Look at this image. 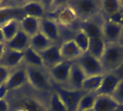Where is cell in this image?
<instances>
[{"label":"cell","instance_id":"cell-1","mask_svg":"<svg viewBox=\"0 0 123 111\" xmlns=\"http://www.w3.org/2000/svg\"><path fill=\"white\" fill-rule=\"evenodd\" d=\"M105 74L114 73L123 64V46L117 43H106L105 50L100 59Z\"/></svg>","mask_w":123,"mask_h":111},{"label":"cell","instance_id":"cell-2","mask_svg":"<svg viewBox=\"0 0 123 111\" xmlns=\"http://www.w3.org/2000/svg\"><path fill=\"white\" fill-rule=\"evenodd\" d=\"M25 69L27 82L34 90L39 92H50L53 89V83L44 68L25 65Z\"/></svg>","mask_w":123,"mask_h":111},{"label":"cell","instance_id":"cell-3","mask_svg":"<svg viewBox=\"0 0 123 111\" xmlns=\"http://www.w3.org/2000/svg\"><path fill=\"white\" fill-rule=\"evenodd\" d=\"M66 3L81 21L94 19L101 14L100 0H73Z\"/></svg>","mask_w":123,"mask_h":111},{"label":"cell","instance_id":"cell-4","mask_svg":"<svg viewBox=\"0 0 123 111\" xmlns=\"http://www.w3.org/2000/svg\"><path fill=\"white\" fill-rule=\"evenodd\" d=\"M75 62L80 66L86 77L105 74L100 60L93 56L88 51L84 53Z\"/></svg>","mask_w":123,"mask_h":111},{"label":"cell","instance_id":"cell-5","mask_svg":"<svg viewBox=\"0 0 123 111\" xmlns=\"http://www.w3.org/2000/svg\"><path fill=\"white\" fill-rule=\"evenodd\" d=\"M46 17L51 18L58 25L65 27L71 25L78 19L74 10L67 3L49 12Z\"/></svg>","mask_w":123,"mask_h":111},{"label":"cell","instance_id":"cell-6","mask_svg":"<svg viewBox=\"0 0 123 111\" xmlns=\"http://www.w3.org/2000/svg\"><path fill=\"white\" fill-rule=\"evenodd\" d=\"M73 61L63 60L53 67L48 69V73L53 80V83L58 86L64 87L68 79Z\"/></svg>","mask_w":123,"mask_h":111},{"label":"cell","instance_id":"cell-7","mask_svg":"<svg viewBox=\"0 0 123 111\" xmlns=\"http://www.w3.org/2000/svg\"><path fill=\"white\" fill-rule=\"evenodd\" d=\"M53 90L59 95L68 111H76L80 99L86 93L83 90H70L57 85H53Z\"/></svg>","mask_w":123,"mask_h":111},{"label":"cell","instance_id":"cell-8","mask_svg":"<svg viewBox=\"0 0 123 111\" xmlns=\"http://www.w3.org/2000/svg\"><path fill=\"white\" fill-rule=\"evenodd\" d=\"M102 29V38L106 43H117L120 41L123 30V25L110 19L103 18Z\"/></svg>","mask_w":123,"mask_h":111},{"label":"cell","instance_id":"cell-9","mask_svg":"<svg viewBox=\"0 0 123 111\" xmlns=\"http://www.w3.org/2000/svg\"><path fill=\"white\" fill-rule=\"evenodd\" d=\"M86 75L80 67V66L75 61L71 68L69 77L66 85L63 87L70 90H82V85Z\"/></svg>","mask_w":123,"mask_h":111},{"label":"cell","instance_id":"cell-10","mask_svg":"<svg viewBox=\"0 0 123 111\" xmlns=\"http://www.w3.org/2000/svg\"><path fill=\"white\" fill-rule=\"evenodd\" d=\"M40 32L54 43L59 40L61 36L59 25L53 20L46 16L40 19Z\"/></svg>","mask_w":123,"mask_h":111},{"label":"cell","instance_id":"cell-11","mask_svg":"<svg viewBox=\"0 0 123 111\" xmlns=\"http://www.w3.org/2000/svg\"><path fill=\"white\" fill-rule=\"evenodd\" d=\"M39 53L43 60L44 67L47 69L53 67L63 61L60 52V46L55 43Z\"/></svg>","mask_w":123,"mask_h":111},{"label":"cell","instance_id":"cell-12","mask_svg":"<svg viewBox=\"0 0 123 111\" xmlns=\"http://www.w3.org/2000/svg\"><path fill=\"white\" fill-rule=\"evenodd\" d=\"M25 16L21 6H3L0 7V27L14 20L21 21Z\"/></svg>","mask_w":123,"mask_h":111},{"label":"cell","instance_id":"cell-13","mask_svg":"<svg viewBox=\"0 0 123 111\" xmlns=\"http://www.w3.org/2000/svg\"><path fill=\"white\" fill-rule=\"evenodd\" d=\"M24 59V52H20L6 48L0 58V66L8 69L18 66Z\"/></svg>","mask_w":123,"mask_h":111},{"label":"cell","instance_id":"cell-14","mask_svg":"<svg viewBox=\"0 0 123 111\" xmlns=\"http://www.w3.org/2000/svg\"><path fill=\"white\" fill-rule=\"evenodd\" d=\"M60 52L63 60L73 62L76 61L84 53L74 39H69L64 41L60 46Z\"/></svg>","mask_w":123,"mask_h":111},{"label":"cell","instance_id":"cell-15","mask_svg":"<svg viewBox=\"0 0 123 111\" xmlns=\"http://www.w3.org/2000/svg\"><path fill=\"white\" fill-rule=\"evenodd\" d=\"M4 44L6 48L24 52L30 47V37L20 29L10 40Z\"/></svg>","mask_w":123,"mask_h":111},{"label":"cell","instance_id":"cell-16","mask_svg":"<svg viewBox=\"0 0 123 111\" xmlns=\"http://www.w3.org/2000/svg\"><path fill=\"white\" fill-rule=\"evenodd\" d=\"M120 79L121 77L115 73L105 74L101 86L96 92V93L97 95H103L112 96Z\"/></svg>","mask_w":123,"mask_h":111},{"label":"cell","instance_id":"cell-17","mask_svg":"<svg viewBox=\"0 0 123 111\" xmlns=\"http://www.w3.org/2000/svg\"><path fill=\"white\" fill-rule=\"evenodd\" d=\"M102 20H99L97 17L81 21L79 29L84 32V33L89 38V39L102 38Z\"/></svg>","mask_w":123,"mask_h":111},{"label":"cell","instance_id":"cell-18","mask_svg":"<svg viewBox=\"0 0 123 111\" xmlns=\"http://www.w3.org/2000/svg\"><path fill=\"white\" fill-rule=\"evenodd\" d=\"M123 9V1L100 0L101 15L103 18H111Z\"/></svg>","mask_w":123,"mask_h":111},{"label":"cell","instance_id":"cell-19","mask_svg":"<svg viewBox=\"0 0 123 111\" xmlns=\"http://www.w3.org/2000/svg\"><path fill=\"white\" fill-rule=\"evenodd\" d=\"M26 82H27V77L25 69L24 67L11 72L10 76L4 85L9 92L10 90L20 88Z\"/></svg>","mask_w":123,"mask_h":111},{"label":"cell","instance_id":"cell-20","mask_svg":"<svg viewBox=\"0 0 123 111\" xmlns=\"http://www.w3.org/2000/svg\"><path fill=\"white\" fill-rule=\"evenodd\" d=\"M120 105L112 96L97 95L94 107V111H117Z\"/></svg>","mask_w":123,"mask_h":111},{"label":"cell","instance_id":"cell-21","mask_svg":"<svg viewBox=\"0 0 123 111\" xmlns=\"http://www.w3.org/2000/svg\"><path fill=\"white\" fill-rule=\"evenodd\" d=\"M26 15L41 19L46 16L45 4L42 1H30L21 6Z\"/></svg>","mask_w":123,"mask_h":111},{"label":"cell","instance_id":"cell-22","mask_svg":"<svg viewBox=\"0 0 123 111\" xmlns=\"http://www.w3.org/2000/svg\"><path fill=\"white\" fill-rule=\"evenodd\" d=\"M40 19L26 15L20 21V29L31 38L40 32Z\"/></svg>","mask_w":123,"mask_h":111},{"label":"cell","instance_id":"cell-23","mask_svg":"<svg viewBox=\"0 0 123 111\" xmlns=\"http://www.w3.org/2000/svg\"><path fill=\"white\" fill-rule=\"evenodd\" d=\"M53 44L55 43L49 40L41 32H38L30 38V47L37 53L45 51Z\"/></svg>","mask_w":123,"mask_h":111},{"label":"cell","instance_id":"cell-24","mask_svg":"<svg viewBox=\"0 0 123 111\" xmlns=\"http://www.w3.org/2000/svg\"><path fill=\"white\" fill-rule=\"evenodd\" d=\"M106 47V42L102 38H96L89 39V46L88 52L93 56L100 60Z\"/></svg>","mask_w":123,"mask_h":111},{"label":"cell","instance_id":"cell-25","mask_svg":"<svg viewBox=\"0 0 123 111\" xmlns=\"http://www.w3.org/2000/svg\"><path fill=\"white\" fill-rule=\"evenodd\" d=\"M23 62L25 65H30L32 66L44 68V64L41 56L39 53L36 52L31 47H29L24 51V59Z\"/></svg>","mask_w":123,"mask_h":111},{"label":"cell","instance_id":"cell-26","mask_svg":"<svg viewBox=\"0 0 123 111\" xmlns=\"http://www.w3.org/2000/svg\"><path fill=\"white\" fill-rule=\"evenodd\" d=\"M105 74L86 77L82 85V90L85 92H96L100 87Z\"/></svg>","mask_w":123,"mask_h":111},{"label":"cell","instance_id":"cell-27","mask_svg":"<svg viewBox=\"0 0 123 111\" xmlns=\"http://www.w3.org/2000/svg\"><path fill=\"white\" fill-rule=\"evenodd\" d=\"M97 94L96 92H86L80 99L76 111H86L93 109Z\"/></svg>","mask_w":123,"mask_h":111},{"label":"cell","instance_id":"cell-28","mask_svg":"<svg viewBox=\"0 0 123 111\" xmlns=\"http://www.w3.org/2000/svg\"><path fill=\"white\" fill-rule=\"evenodd\" d=\"M3 33L5 43L10 40L20 30V20H14L5 24L1 27Z\"/></svg>","mask_w":123,"mask_h":111},{"label":"cell","instance_id":"cell-29","mask_svg":"<svg viewBox=\"0 0 123 111\" xmlns=\"http://www.w3.org/2000/svg\"><path fill=\"white\" fill-rule=\"evenodd\" d=\"M48 111H68L66 105L55 90L53 91L50 97Z\"/></svg>","mask_w":123,"mask_h":111},{"label":"cell","instance_id":"cell-30","mask_svg":"<svg viewBox=\"0 0 123 111\" xmlns=\"http://www.w3.org/2000/svg\"><path fill=\"white\" fill-rule=\"evenodd\" d=\"M73 39L83 53L88 51L89 46V38L84 33V32L79 29L76 33Z\"/></svg>","mask_w":123,"mask_h":111},{"label":"cell","instance_id":"cell-31","mask_svg":"<svg viewBox=\"0 0 123 111\" xmlns=\"http://www.w3.org/2000/svg\"><path fill=\"white\" fill-rule=\"evenodd\" d=\"M112 97L120 106H123V78H121Z\"/></svg>","mask_w":123,"mask_h":111},{"label":"cell","instance_id":"cell-32","mask_svg":"<svg viewBox=\"0 0 123 111\" xmlns=\"http://www.w3.org/2000/svg\"><path fill=\"white\" fill-rule=\"evenodd\" d=\"M11 72L9 69L0 66V86L4 85L10 76Z\"/></svg>","mask_w":123,"mask_h":111},{"label":"cell","instance_id":"cell-33","mask_svg":"<svg viewBox=\"0 0 123 111\" xmlns=\"http://www.w3.org/2000/svg\"><path fill=\"white\" fill-rule=\"evenodd\" d=\"M9 105L6 99L0 100V111H9Z\"/></svg>","mask_w":123,"mask_h":111},{"label":"cell","instance_id":"cell-34","mask_svg":"<svg viewBox=\"0 0 123 111\" xmlns=\"http://www.w3.org/2000/svg\"><path fill=\"white\" fill-rule=\"evenodd\" d=\"M7 92H8V90L6 87H5V85L0 86V100L5 99V96Z\"/></svg>","mask_w":123,"mask_h":111},{"label":"cell","instance_id":"cell-35","mask_svg":"<svg viewBox=\"0 0 123 111\" xmlns=\"http://www.w3.org/2000/svg\"><path fill=\"white\" fill-rule=\"evenodd\" d=\"M6 49V47H5V44L4 43H0V58L1 57L3 53L4 52Z\"/></svg>","mask_w":123,"mask_h":111},{"label":"cell","instance_id":"cell-36","mask_svg":"<svg viewBox=\"0 0 123 111\" xmlns=\"http://www.w3.org/2000/svg\"><path fill=\"white\" fill-rule=\"evenodd\" d=\"M0 43H5V39H4L3 33L1 30V27H0Z\"/></svg>","mask_w":123,"mask_h":111},{"label":"cell","instance_id":"cell-37","mask_svg":"<svg viewBox=\"0 0 123 111\" xmlns=\"http://www.w3.org/2000/svg\"><path fill=\"white\" fill-rule=\"evenodd\" d=\"M120 43H121L123 46V33H122V35H121V37H120V41H119Z\"/></svg>","mask_w":123,"mask_h":111},{"label":"cell","instance_id":"cell-38","mask_svg":"<svg viewBox=\"0 0 123 111\" xmlns=\"http://www.w3.org/2000/svg\"><path fill=\"white\" fill-rule=\"evenodd\" d=\"M2 3H4V1H2V0H0V7H3V6H1V4H2Z\"/></svg>","mask_w":123,"mask_h":111},{"label":"cell","instance_id":"cell-39","mask_svg":"<svg viewBox=\"0 0 123 111\" xmlns=\"http://www.w3.org/2000/svg\"><path fill=\"white\" fill-rule=\"evenodd\" d=\"M93 111V109H92V110H89V111Z\"/></svg>","mask_w":123,"mask_h":111},{"label":"cell","instance_id":"cell-40","mask_svg":"<svg viewBox=\"0 0 123 111\" xmlns=\"http://www.w3.org/2000/svg\"></svg>","mask_w":123,"mask_h":111}]
</instances>
